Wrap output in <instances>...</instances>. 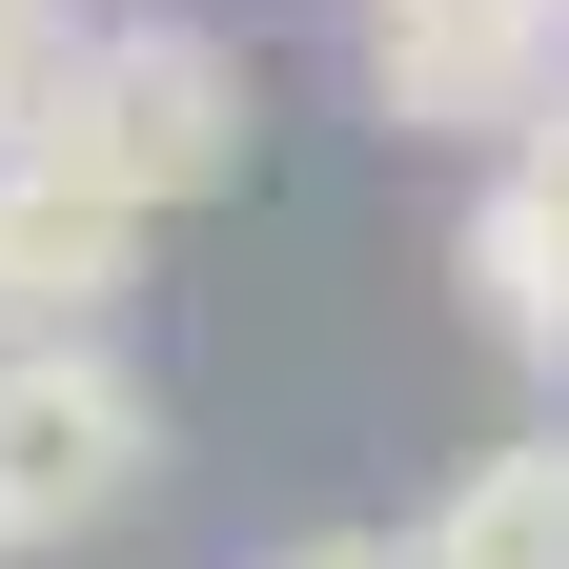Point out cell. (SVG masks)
Wrapping results in <instances>:
<instances>
[{"instance_id": "1", "label": "cell", "mask_w": 569, "mask_h": 569, "mask_svg": "<svg viewBox=\"0 0 569 569\" xmlns=\"http://www.w3.org/2000/svg\"><path fill=\"white\" fill-rule=\"evenodd\" d=\"M244 142H264L244 61L203 41V21H163V0H122V21H82V61H61V102H41L21 163L102 183L122 224H183V203H224V183H244Z\"/></svg>"}, {"instance_id": "7", "label": "cell", "mask_w": 569, "mask_h": 569, "mask_svg": "<svg viewBox=\"0 0 569 569\" xmlns=\"http://www.w3.org/2000/svg\"><path fill=\"white\" fill-rule=\"evenodd\" d=\"M61 61H82V0H0V163L41 142V102H61Z\"/></svg>"}, {"instance_id": "8", "label": "cell", "mask_w": 569, "mask_h": 569, "mask_svg": "<svg viewBox=\"0 0 569 569\" xmlns=\"http://www.w3.org/2000/svg\"><path fill=\"white\" fill-rule=\"evenodd\" d=\"M244 569H407V529H284V549H244Z\"/></svg>"}, {"instance_id": "6", "label": "cell", "mask_w": 569, "mask_h": 569, "mask_svg": "<svg viewBox=\"0 0 569 569\" xmlns=\"http://www.w3.org/2000/svg\"><path fill=\"white\" fill-rule=\"evenodd\" d=\"M407 569H569V407L509 427V448H468L448 488H427Z\"/></svg>"}, {"instance_id": "4", "label": "cell", "mask_w": 569, "mask_h": 569, "mask_svg": "<svg viewBox=\"0 0 569 569\" xmlns=\"http://www.w3.org/2000/svg\"><path fill=\"white\" fill-rule=\"evenodd\" d=\"M122 284H142V224L61 163H0V346H122Z\"/></svg>"}, {"instance_id": "3", "label": "cell", "mask_w": 569, "mask_h": 569, "mask_svg": "<svg viewBox=\"0 0 569 569\" xmlns=\"http://www.w3.org/2000/svg\"><path fill=\"white\" fill-rule=\"evenodd\" d=\"M549 82H569V41L529 0H367V102L407 142H488V163H509L549 122Z\"/></svg>"}, {"instance_id": "5", "label": "cell", "mask_w": 569, "mask_h": 569, "mask_svg": "<svg viewBox=\"0 0 569 569\" xmlns=\"http://www.w3.org/2000/svg\"><path fill=\"white\" fill-rule=\"evenodd\" d=\"M448 264H468V326L569 387V183H549V163H488L468 224H448Z\"/></svg>"}, {"instance_id": "2", "label": "cell", "mask_w": 569, "mask_h": 569, "mask_svg": "<svg viewBox=\"0 0 569 569\" xmlns=\"http://www.w3.org/2000/svg\"><path fill=\"white\" fill-rule=\"evenodd\" d=\"M163 488V387L122 346H0V549H82Z\"/></svg>"}, {"instance_id": "9", "label": "cell", "mask_w": 569, "mask_h": 569, "mask_svg": "<svg viewBox=\"0 0 569 569\" xmlns=\"http://www.w3.org/2000/svg\"><path fill=\"white\" fill-rule=\"evenodd\" d=\"M509 163H549V183H569V82H549V122H529V142H509Z\"/></svg>"}, {"instance_id": "10", "label": "cell", "mask_w": 569, "mask_h": 569, "mask_svg": "<svg viewBox=\"0 0 569 569\" xmlns=\"http://www.w3.org/2000/svg\"><path fill=\"white\" fill-rule=\"evenodd\" d=\"M529 21H549V41H569V0H529Z\"/></svg>"}]
</instances>
